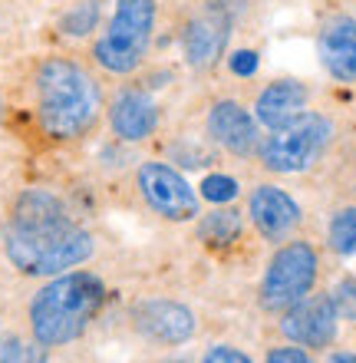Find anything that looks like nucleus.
I'll return each mask as SVG.
<instances>
[{
  "mask_svg": "<svg viewBox=\"0 0 356 363\" xmlns=\"http://www.w3.org/2000/svg\"><path fill=\"white\" fill-rule=\"evenodd\" d=\"M93 255L89 231L73 225L47 191H27L7 225V258L23 274H63Z\"/></svg>",
  "mask_w": 356,
  "mask_h": 363,
  "instance_id": "nucleus-1",
  "label": "nucleus"
},
{
  "mask_svg": "<svg viewBox=\"0 0 356 363\" xmlns=\"http://www.w3.org/2000/svg\"><path fill=\"white\" fill-rule=\"evenodd\" d=\"M103 109L96 79L73 60H47L37 69V116L53 139H79Z\"/></svg>",
  "mask_w": 356,
  "mask_h": 363,
  "instance_id": "nucleus-2",
  "label": "nucleus"
},
{
  "mask_svg": "<svg viewBox=\"0 0 356 363\" xmlns=\"http://www.w3.org/2000/svg\"><path fill=\"white\" fill-rule=\"evenodd\" d=\"M106 287L89 271H69L40 287L30 301V330L43 347H63L86 334L103 307Z\"/></svg>",
  "mask_w": 356,
  "mask_h": 363,
  "instance_id": "nucleus-3",
  "label": "nucleus"
},
{
  "mask_svg": "<svg viewBox=\"0 0 356 363\" xmlns=\"http://www.w3.org/2000/svg\"><path fill=\"white\" fill-rule=\"evenodd\" d=\"M155 0H119L106 33L96 40V60L109 73H132L152 43Z\"/></svg>",
  "mask_w": 356,
  "mask_h": 363,
  "instance_id": "nucleus-4",
  "label": "nucleus"
},
{
  "mask_svg": "<svg viewBox=\"0 0 356 363\" xmlns=\"http://www.w3.org/2000/svg\"><path fill=\"white\" fill-rule=\"evenodd\" d=\"M330 135H333V125L327 116L300 113L280 129H274V135H268L260 159L270 172H304L327 149Z\"/></svg>",
  "mask_w": 356,
  "mask_h": 363,
  "instance_id": "nucleus-5",
  "label": "nucleus"
},
{
  "mask_svg": "<svg viewBox=\"0 0 356 363\" xmlns=\"http://www.w3.org/2000/svg\"><path fill=\"white\" fill-rule=\"evenodd\" d=\"M317 281V251L307 241H290L270 258L268 277L260 284V304L268 311H290L314 291Z\"/></svg>",
  "mask_w": 356,
  "mask_h": 363,
  "instance_id": "nucleus-6",
  "label": "nucleus"
},
{
  "mask_svg": "<svg viewBox=\"0 0 356 363\" xmlns=\"http://www.w3.org/2000/svg\"><path fill=\"white\" fill-rule=\"evenodd\" d=\"M139 191L149 201V208L168 221H188L198 215L195 189L185 182V175H178L165 162H145L139 169Z\"/></svg>",
  "mask_w": 356,
  "mask_h": 363,
  "instance_id": "nucleus-7",
  "label": "nucleus"
},
{
  "mask_svg": "<svg viewBox=\"0 0 356 363\" xmlns=\"http://www.w3.org/2000/svg\"><path fill=\"white\" fill-rule=\"evenodd\" d=\"M337 317L330 297H304L284 317V334L304 347H330L337 337Z\"/></svg>",
  "mask_w": 356,
  "mask_h": 363,
  "instance_id": "nucleus-8",
  "label": "nucleus"
},
{
  "mask_svg": "<svg viewBox=\"0 0 356 363\" xmlns=\"http://www.w3.org/2000/svg\"><path fill=\"white\" fill-rule=\"evenodd\" d=\"M248 208H251L254 225L260 228V235L270 238V241L287 238L290 231H294V225L300 221L297 201L290 199L287 191L274 189V185H260V189H254Z\"/></svg>",
  "mask_w": 356,
  "mask_h": 363,
  "instance_id": "nucleus-9",
  "label": "nucleus"
},
{
  "mask_svg": "<svg viewBox=\"0 0 356 363\" xmlns=\"http://www.w3.org/2000/svg\"><path fill=\"white\" fill-rule=\"evenodd\" d=\"M135 327L145 337L159 340V344H182V340L192 337L195 320H192V311L182 304L149 301V304H139V311H135Z\"/></svg>",
  "mask_w": 356,
  "mask_h": 363,
  "instance_id": "nucleus-10",
  "label": "nucleus"
},
{
  "mask_svg": "<svg viewBox=\"0 0 356 363\" xmlns=\"http://www.w3.org/2000/svg\"><path fill=\"white\" fill-rule=\"evenodd\" d=\"M109 123H113V133L125 143H139V139H149L159 125V109L142 89H125L113 99V109H109Z\"/></svg>",
  "mask_w": 356,
  "mask_h": 363,
  "instance_id": "nucleus-11",
  "label": "nucleus"
},
{
  "mask_svg": "<svg viewBox=\"0 0 356 363\" xmlns=\"http://www.w3.org/2000/svg\"><path fill=\"white\" fill-rule=\"evenodd\" d=\"M320 60L337 79H356V20L333 17L320 30Z\"/></svg>",
  "mask_w": 356,
  "mask_h": 363,
  "instance_id": "nucleus-12",
  "label": "nucleus"
},
{
  "mask_svg": "<svg viewBox=\"0 0 356 363\" xmlns=\"http://www.w3.org/2000/svg\"><path fill=\"white\" fill-rule=\"evenodd\" d=\"M208 133L214 135V143L224 145L234 155H248L258 143V125L251 119L248 109H241L238 103H218L208 116Z\"/></svg>",
  "mask_w": 356,
  "mask_h": 363,
  "instance_id": "nucleus-13",
  "label": "nucleus"
},
{
  "mask_svg": "<svg viewBox=\"0 0 356 363\" xmlns=\"http://www.w3.org/2000/svg\"><path fill=\"white\" fill-rule=\"evenodd\" d=\"M307 96H310L307 86L297 83V79H277V83H270V86L258 96V106H254L258 123L268 125V129H280V125L290 123L294 116L304 113Z\"/></svg>",
  "mask_w": 356,
  "mask_h": 363,
  "instance_id": "nucleus-14",
  "label": "nucleus"
},
{
  "mask_svg": "<svg viewBox=\"0 0 356 363\" xmlns=\"http://www.w3.org/2000/svg\"><path fill=\"white\" fill-rule=\"evenodd\" d=\"M224 43H228V30L214 17L195 20L192 27L185 30V57L192 67H212L224 53Z\"/></svg>",
  "mask_w": 356,
  "mask_h": 363,
  "instance_id": "nucleus-15",
  "label": "nucleus"
},
{
  "mask_svg": "<svg viewBox=\"0 0 356 363\" xmlns=\"http://www.w3.org/2000/svg\"><path fill=\"white\" fill-rule=\"evenodd\" d=\"M238 235H241V218H238V211H231V208L208 211V215L202 218V225H198V238L208 241V245H214V248L231 245Z\"/></svg>",
  "mask_w": 356,
  "mask_h": 363,
  "instance_id": "nucleus-16",
  "label": "nucleus"
},
{
  "mask_svg": "<svg viewBox=\"0 0 356 363\" xmlns=\"http://www.w3.org/2000/svg\"><path fill=\"white\" fill-rule=\"evenodd\" d=\"M0 363H47V347L40 344L37 337L33 340H23V337H10L0 347Z\"/></svg>",
  "mask_w": 356,
  "mask_h": 363,
  "instance_id": "nucleus-17",
  "label": "nucleus"
},
{
  "mask_svg": "<svg viewBox=\"0 0 356 363\" xmlns=\"http://www.w3.org/2000/svg\"><path fill=\"white\" fill-rule=\"evenodd\" d=\"M330 248L340 255H356V208L340 211L330 221Z\"/></svg>",
  "mask_w": 356,
  "mask_h": 363,
  "instance_id": "nucleus-18",
  "label": "nucleus"
},
{
  "mask_svg": "<svg viewBox=\"0 0 356 363\" xmlns=\"http://www.w3.org/2000/svg\"><path fill=\"white\" fill-rule=\"evenodd\" d=\"M99 20V4L96 0H86V4H79L76 10H69L67 17H63V30L67 33H89V30L96 27Z\"/></svg>",
  "mask_w": 356,
  "mask_h": 363,
  "instance_id": "nucleus-19",
  "label": "nucleus"
},
{
  "mask_svg": "<svg viewBox=\"0 0 356 363\" xmlns=\"http://www.w3.org/2000/svg\"><path fill=\"white\" fill-rule=\"evenodd\" d=\"M202 195L208 201H231L234 195H238V182L228 179V175H208V179L202 182Z\"/></svg>",
  "mask_w": 356,
  "mask_h": 363,
  "instance_id": "nucleus-20",
  "label": "nucleus"
},
{
  "mask_svg": "<svg viewBox=\"0 0 356 363\" xmlns=\"http://www.w3.org/2000/svg\"><path fill=\"white\" fill-rule=\"evenodd\" d=\"M333 307H337V314L343 317H356V284L353 281H343V284L333 291Z\"/></svg>",
  "mask_w": 356,
  "mask_h": 363,
  "instance_id": "nucleus-21",
  "label": "nucleus"
},
{
  "mask_svg": "<svg viewBox=\"0 0 356 363\" xmlns=\"http://www.w3.org/2000/svg\"><path fill=\"white\" fill-rule=\"evenodd\" d=\"M231 69L238 77H254V69H258V53H254V50H238L231 57Z\"/></svg>",
  "mask_w": 356,
  "mask_h": 363,
  "instance_id": "nucleus-22",
  "label": "nucleus"
},
{
  "mask_svg": "<svg viewBox=\"0 0 356 363\" xmlns=\"http://www.w3.org/2000/svg\"><path fill=\"white\" fill-rule=\"evenodd\" d=\"M202 363H251V360L241 350H234V347H212Z\"/></svg>",
  "mask_w": 356,
  "mask_h": 363,
  "instance_id": "nucleus-23",
  "label": "nucleus"
},
{
  "mask_svg": "<svg viewBox=\"0 0 356 363\" xmlns=\"http://www.w3.org/2000/svg\"><path fill=\"white\" fill-rule=\"evenodd\" d=\"M268 363H310V357L304 350H297V347H280V350H274L268 357Z\"/></svg>",
  "mask_w": 356,
  "mask_h": 363,
  "instance_id": "nucleus-24",
  "label": "nucleus"
},
{
  "mask_svg": "<svg viewBox=\"0 0 356 363\" xmlns=\"http://www.w3.org/2000/svg\"><path fill=\"white\" fill-rule=\"evenodd\" d=\"M330 363H356V354H333Z\"/></svg>",
  "mask_w": 356,
  "mask_h": 363,
  "instance_id": "nucleus-25",
  "label": "nucleus"
}]
</instances>
